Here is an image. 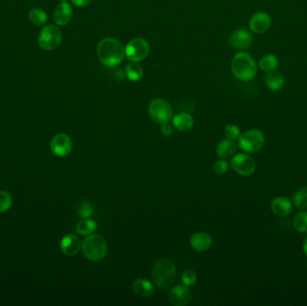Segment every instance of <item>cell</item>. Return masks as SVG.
Returning <instances> with one entry per match:
<instances>
[{
	"label": "cell",
	"mask_w": 307,
	"mask_h": 306,
	"mask_svg": "<svg viewBox=\"0 0 307 306\" xmlns=\"http://www.w3.org/2000/svg\"><path fill=\"white\" fill-rule=\"evenodd\" d=\"M29 20L34 26H43L48 21V15L40 8H33L29 12Z\"/></svg>",
	"instance_id": "25"
},
{
	"label": "cell",
	"mask_w": 307,
	"mask_h": 306,
	"mask_svg": "<svg viewBox=\"0 0 307 306\" xmlns=\"http://www.w3.org/2000/svg\"><path fill=\"white\" fill-rule=\"evenodd\" d=\"M224 132H225V135L227 139H231V140H236L241 136L240 128H238L236 125H227V127L225 128Z\"/></svg>",
	"instance_id": "30"
},
{
	"label": "cell",
	"mask_w": 307,
	"mask_h": 306,
	"mask_svg": "<svg viewBox=\"0 0 307 306\" xmlns=\"http://www.w3.org/2000/svg\"><path fill=\"white\" fill-rule=\"evenodd\" d=\"M51 150L56 157H65L72 150V141L69 136L59 133L54 136L51 141Z\"/></svg>",
	"instance_id": "10"
},
{
	"label": "cell",
	"mask_w": 307,
	"mask_h": 306,
	"mask_svg": "<svg viewBox=\"0 0 307 306\" xmlns=\"http://www.w3.org/2000/svg\"><path fill=\"white\" fill-rule=\"evenodd\" d=\"M77 214L83 218H89L94 215V208L87 201H82L77 207Z\"/></svg>",
	"instance_id": "29"
},
{
	"label": "cell",
	"mask_w": 307,
	"mask_h": 306,
	"mask_svg": "<svg viewBox=\"0 0 307 306\" xmlns=\"http://www.w3.org/2000/svg\"><path fill=\"white\" fill-rule=\"evenodd\" d=\"M193 124V117L190 113H180L172 118V126L179 132H188Z\"/></svg>",
	"instance_id": "17"
},
{
	"label": "cell",
	"mask_w": 307,
	"mask_h": 306,
	"mask_svg": "<svg viewBox=\"0 0 307 306\" xmlns=\"http://www.w3.org/2000/svg\"><path fill=\"white\" fill-rule=\"evenodd\" d=\"M61 1H67V0H61Z\"/></svg>",
	"instance_id": "36"
},
{
	"label": "cell",
	"mask_w": 307,
	"mask_h": 306,
	"mask_svg": "<svg viewBox=\"0 0 307 306\" xmlns=\"http://www.w3.org/2000/svg\"><path fill=\"white\" fill-rule=\"evenodd\" d=\"M294 226L300 233H307V211L300 212L296 215Z\"/></svg>",
	"instance_id": "27"
},
{
	"label": "cell",
	"mask_w": 307,
	"mask_h": 306,
	"mask_svg": "<svg viewBox=\"0 0 307 306\" xmlns=\"http://www.w3.org/2000/svg\"><path fill=\"white\" fill-rule=\"evenodd\" d=\"M160 130H161L163 135L165 136V137H169V136L172 135L173 128H172V125L170 124L169 122H166V123L162 124Z\"/></svg>",
	"instance_id": "33"
},
{
	"label": "cell",
	"mask_w": 307,
	"mask_h": 306,
	"mask_svg": "<svg viewBox=\"0 0 307 306\" xmlns=\"http://www.w3.org/2000/svg\"><path fill=\"white\" fill-rule=\"evenodd\" d=\"M236 150H237V145L235 144L234 140L224 139L216 147V154L218 157L222 158H228L234 156Z\"/></svg>",
	"instance_id": "21"
},
{
	"label": "cell",
	"mask_w": 307,
	"mask_h": 306,
	"mask_svg": "<svg viewBox=\"0 0 307 306\" xmlns=\"http://www.w3.org/2000/svg\"><path fill=\"white\" fill-rule=\"evenodd\" d=\"M191 300V291L185 285H178L169 293V301L172 305L185 306Z\"/></svg>",
	"instance_id": "11"
},
{
	"label": "cell",
	"mask_w": 307,
	"mask_h": 306,
	"mask_svg": "<svg viewBox=\"0 0 307 306\" xmlns=\"http://www.w3.org/2000/svg\"><path fill=\"white\" fill-rule=\"evenodd\" d=\"M190 245L193 250L197 252H205L208 251L212 245V238L209 233H194L190 238Z\"/></svg>",
	"instance_id": "16"
},
{
	"label": "cell",
	"mask_w": 307,
	"mask_h": 306,
	"mask_svg": "<svg viewBox=\"0 0 307 306\" xmlns=\"http://www.w3.org/2000/svg\"><path fill=\"white\" fill-rule=\"evenodd\" d=\"M62 40V33L53 25H48L41 29L38 36V44L40 49L44 51H52L57 47Z\"/></svg>",
	"instance_id": "5"
},
{
	"label": "cell",
	"mask_w": 307,
	"mask_h": 306,
	"mask_svg": "<svg viewBox=\"0 0 307 306\" xmlns=\"http://www.w3.org/2000/svg\"><path fill=\"white\" fill-rule=\"evenodd\" d=\"M279 64L278 57L273 54H267L260 58L259 61V67L261 70L265 72H270L276 70Z\"/></svg>",
	"instance_id": "23"
},
{
	"label": "cell",
	"mask_w": 307,
	"mask_h": 306,
	"mask_svg": "<svg viewBox=\"0 0 307 306\" xmlns=\"http://www.w3.org/2000/svg\"><path fill=\"white\" fill-rule=\"evenodd\" d=\"M265 84L271 91H278L285 84V78L278 71H270L265 77Z\"/></svg>",
	"instance_id": "20"
},
{
	"label": "cell",
	"mask_w": 307,
	"mask_h": 306,
	"mask_svg": "<svg viewBox=\"0 0 307 306\" xmlns=\"http://www.w3.org/2000/svg\"><path fill=\"white\" fill-rule=\"evenodd\" d=\"M96 54L102 65L114 68L119 66L124 58V46L117 39L105 38L99 42Z\"/></svg>",
	"instance_id": "1"
},
{
	"label": "cell",
	"mask_w": 307,
	"mask_h": 306,
	"mask_svg": "<svg viewBox=\"0 0 307 306\" xmlns=\"http://www.w3.org/2000/svg\"><path fill=\"white\" fill-rule=\"evenodd\" d=\"M97 228V223L89 218L80 220L77 225V232L82 235H89Z\"/></svg>",
	"instance_id": "24"
},
{
	"label": "cell",
	"mask_w": 307,
	"mask_h": 306,
	"mask_svg": "<svg viewBox=\"0 0 307 306\" xmlns=\"http://www.w3.org/2000/svg\"><path fill=\"white\" fill-rule=\"evenodd\" d=\"M82 252L84 257L89 260H101L106 255V242L103 237L99 234H89L83 241Z\"/></svg>",
	"instance_id": "4"
},
{
	"label": "cell",
	"mask_w": 307,
	"mask_h": 306,
	"mask_svg": "<svg viewBox=\"0 0 307 306\" xmlns=\"http://www.w3.org/2000/svg\"><path fill=\"white\" fill-rule=\"evenodd\" d=\"M132 290L139 296L148 297L153 295L155 288L150 281L145 278H138L132 284Z\"/></svg>",
	"instance_id": "19"
},
{
	"label": "cell",
	"mask_w": 307,
	"mask_h": 306,
	"mask_svg": "<svg viewBox=\"0 0 307 306\" xmlns=\"http://www.w3.org/2000/svg\"><path fill=\"white\" fill-rule=\"evenodd\" d=\"M303 250L304 254H305V256L307 257V236L305 237V239L303 241Z\"/></svg>",
	"instance_id": "35"
},
{
	"label": "cell",
	"mask_w": 307,
	"mask_h": 306,
	"mask_svg": "<svg viewBox=\"0 0 307 306\" xmlns=\"http://www.w3.org/2000/svg\"><path fill=\"white\" fill-rule=\"evenodd\" d=\"M148 113L151 119L158 124L169 122L172 118V106L168 102L161 98H156L150 102Z\"/></svg>",
	"instance_id": "7"
},
{
	"label": "cell",
	"mask_w": 307,
	"mask_h": 306,
	"mask_svg": "<svg viewBox=\"0 0 307 306\" xmlns=\"http://www.w3.org/2000/svg\"><path fill=\"white\" fill-rule=\"evenodd\" d=\"M73 15V9L70 3L67 1H62L60 4L57 6V8L53 13L54 22L59 26H65L70 22Z\"/></svg>",
	"instance_id": "14"
},
{
	"label": "cell",
	"mask_w": 307,
	"mask_h": 306,
	"mask_svg": "<svg viewBox=\"0 0 307 306\" xmlns=\"http://www.w3.org/2000/svg\"><path fill=\"white\" fill-rule=\"evenodd\" d=\"M231 165L234 171L243 176L252 175L255 170V163L252 157L246 154H238L233 157Z\"/></svg>",
	"instance_id": "9"
},
{
	"label": "cell",
	"mask_w": 307,
	"mask_h": 306,
	"mask_svg": "<svg viewBox=\"0 0 307 306\" xmlns=\"http://www.w3.org/2000/svg\"><path fill=\"white\" fill-rule=\"evenodd\" d=\"M182 281H183V285H185L187 287H191L197 282V275L193 270H186L183 274Z\"/></svg>",
	"instance_id": "31"
},
{
	"label": "cell",
	"mask_w": 307,
	"mask_h": 306,
	"mask_svg": "<svg viewBox=\"0 0 307 306\" xmlns=\"http://www.w3.org/2000/svg\"><path fill=\"white\" fill-rule=\"evenodd\" d=\"M154 283L159 289L165 290L172 287L176 279V267L168 259H159L152 270Z\"/></svg>",
	"instance_id": "3"
},
{
	"label": "cell",
	"mask_w": 307,
	"mask_h": 306,
	"mask_svg": "<svg viewBox=\"0 0 307 306\" xmlns=\"http://www.w3.org/2000/svg\"><path fill=\"white\" fill-rule=\"evenodd\" d=\"M272 23L271 15H269L266 12H258L252 15L249 26L252 32L255 33H266L268 30L270 29Z\"/></svg>",
	"instance_id": "12"
},
{
	"label": "cell",
	"mask_w": 307,
	"mask_h": 306,
	"mask_svg": "<svg viewBox=\"0 0 307 306\" xmlns=\"http://www.w3.org/2000/svg\"><path fill=\"white\" fill-rule=\"evenodd\" d=\"M265 139L260 129H250L242 134L238 139V145L242 150L249 154L257 153L264 146Z\"/></svg>",
	"instance_id": "6"
},
{
	"label": "cell",
	"mask_w": 307,
	"mask_h": 306,
	"mask_svg": "<svg viewBox=\"0 0 307 306\" xmlns=\"http://www.w3.org/2000/svg\"><path fill=\"white\" fill-rule=\"evenodd\" d=\"M229 42H230L231 46L234 49L239 50V51H245L251 47V45H252V34L247 30H235L234 33H232L230 35Z\"/></svg>",
	"instance_id": "13"
},
{
	"label": "cell",
	"mask_w": 307,
	"mask_h": 306,
	"mask_svg": "<svg viewBox=\"0 0 307 306\" xmlns=\"http://www.w3.org/2000/svg\"><path fill=\"white\" fill-rule=\"evenodd\" d=\"M125 74L128 79L132 82H139L142 79L144 71L138 62H131L125 68Z\"/></svg>",
	"instance_id": "22"
},
{
	"label": "cell",
	"mask_w": 307,
	"mask_h": 306,
	"mask_svg": "<svg viewBox=\"0 0 307 306\" xmlns=\"http://www.w3.org/2000/svg\"><path fill=\"white\" fill-rule=\"evenodd\" d=\"M81 243L79 239L74 234H68L63 237L60 242V250L65 255L72 257L80 251Z\"/></svg>",
	"instance_id": "15"
},
{
	"label": "cell",
	"mask_w": 307,
	"mask_h": 306,
	"mask_svg": "<svg viewBox=\"0 0 307 306\" xmlns=\"http://www.w3.org/2000/svg\"><path fill=\"white\" fill-rule=\"evenodd\" d=\"M271 209L278 216H287L292 210V203L287 198H276L271 202Z\"/></svg>",
	"instance_id": "18"
},
{
	"label": "cell",
	"mask_w": 307,
	"mask_h": 306,
	"mask_svg": "<svg viewBox=\"0 0 307 306\" xmlns=\"http://www.w3.org/2000/svg\"><path fill=\"white\" fill-rule=\"evenodd\" d=\"M231 70L234 77L242 82H249L255 77L257 64L254 58L246 51H241L235 54L232 62Z\"/></svg>",
	"instance_id": "2"
},
{
	"label": "cell",
	"mask_w": 307,
	"mask_h": 306,
	"mask_svg": "<svg viewBox=\"0 0 307 306\" xmlns=\"http://www.w3.org/2000/svg\"><path fill=\"white\" fill-rule=\"evenodd\" d=\"M149 44L142 38H135L128 41L125 48V56L131 62H140L149 54Z\"/></svg>",
	"instance_id": "8"
},
{
	"label": "cell",
	"mask_w": 307,
	"mask_h": 306,
	"mask_svg": "<svg viewBox=\"0 0 307 306\" xmlns=\"http://www.w3.org/2000/svg\"><path fill=\"white\" fill-rule=\"evenodd\" d=\"M294 205L298 209L307 208V187L298 190L294 196Z\"/></svg>",
	"instance_id": "26"
},
{
	"label": "cell",
	"mask_w": 307,
	"mask_h": 306,
	"mask_svg": "<svg viewBox=\"0 0 307 306\" xmlns=\"http://www.w3.org/2000/svg\"><path fill=\"white\" fill-rule=\"evenodd\" d=\"M228 170V164L226 160H217L213 164V171L216 174H224Z\"/></svg>",
	"instance_id": "32"
},
{
	"label": "cell",
	"mask_w": 307,
	"mask_h": 306,
	"mask_svg": "<svg viewBox=\"0 0 307 306\" xmlns=\"http://www.w3.org/2000/svg\"><path fill=\"white\" fill-rule=\"evenodd\" d=\"M306 268H307V266H306Z\"/></svg>",
	"instance_id": "37"
},
{
	"label": "cell",
	"mask_w": 307,
	"mask_h": 306,
	"mask_svg": "<svg viewBox=\"0 0 307 306\" xmlns=\"http://www.w3.org/2000/svg\"><path fill=\"white\" fill-rule=\"evenodd\" d=\"M13 199L6 190H0V213H5L11 208Z\"/></svg>",
	"instance_id": "28"
},
{
	"label": "cell",
	"mask_w": 307,
	"mask_h": 306,
	"mask_svg": "<svg viewBox=\"0 0 307 306\" xmlns=\"http://www.w3.org/2000/svg\"><path fill=\"white\" fill-rule=\"evenodd\" d=\"M93 0H71L72 4L77 8H85L91 4Z\"/></svg>",
	"instance_id": "34"
}]
</instances>
